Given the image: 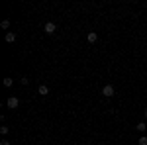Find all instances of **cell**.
Wrapping results in <instances>:
<instances>
[{
    "mask_svg": "<svg viewBox=\"0 0 147 145\" xmlns=\"http://www.w3.org/2000/svg\"><path fill=\"white\" fill-rule=\"evenodd\" d=\"M55 30H57V26H55L53 22H47V24H45V28H43V32H45V34H49V35L55 34Z\"/></svg>",
    "mask_w": 147,
    "mask_h": 145,
    "instance_id": "cell-2",
    "label": "cell"
},
{
    "mask_svg": "<svg viewBox=\"0 0 147 145\" xmlns=\"http://www.w3.org/2000/svg\"><path fill=\"white\" fill-rule=\"evenodd\" d=\"M0 145H12L10 141H6V139H2V141H0Z\"/></svg>",
    "mask_w": 147,
    "mask_h": 145,
    "instance_id": "cell-13",
    "label": "cell"
},
{
    "mask_svg": "<svg viewBox=\"0 0 147 145\" xmlns=\"http://www.w3.org/2000/svg\"><path fill=\"white\" fill-rule=\"evenodd\" d=\"M37 92H39V94H41V96H47V94H49V88H47L45 84H41V86H39V88H37Z\"/></svg>",
    "mask_w": 147,
    "mask_h": 145,
    "instance_id": "cell-6",
    "label": "cell"
},
{
    "mask_svg": "<svg viewBox=\"0 0 147 145\" xmlns=\"http://www.w3.org/2000/svg\"><path fill=\"white\" fill-rule=\"evenodd\" d=\"M20 82H22V84H28V82H30V78L24 77V78H20Z\"/></svg>",
    "mask_w": 147,
    "mask_h": 145,
    "instance_id": "cell-12",
    "label": "cell"
},
{
    "mask_svg": "<svg viewBox=\"0 0 147 145\" xmlns=\"http://www.w3.org/2000/svg\"><path fill=\"white\" fill-rule=\"evenodd\" d=\"M145 129H147V123L145 122H139V123H137V132H141V134H143Z\"/></svg>",
    "mask_w": 147,
    "mask_h": 145,
    "instance_id": "cell-7",
    "label": "cell"
},
{
    "mask_svg": "<svg viewBox=\"0 0 147 145\" xmlns=\"http://www.w3.org/2000/svg\"><path fill=\"white\" fill-rule=\"evenodd\" d=\"M6 104H8V108H12V110H14V108H18V106H20V100H18L16 96H10Z\"/></svg>",
    "mask_w": 147,
    "mask_h": 145,
    "instance_id": "cell-3",
    "label": "cell"
},
{
    "mask_svg": "<svg viewBox=\"0 0 147 145\" xmlns=\"http://www.w3.org/2000/svg\"><path fill=\"white\" fill-rule=\"evenodd\" d=\"M114 92H116V90H114V86H112V84H104V88H102V94H104L106 98L114 96Z\"/></svg>",
    "mask_w": 147,
    "mask_h": 145,
    "instance_id": "cell-1",
    "label": "cell"
},
{
    "mask_svg": "<svg viewBox=\"0 0 147 145\" xmlns=\"http://www.w3.org/2000/svg\"><path fill=\"white\" fill-rule=\"evenodd\" d=\"M86 41H88V43H96V41H98V34H96V32H90V34L86 35Z\"/></svg>",
    "mask_w": 147,
    "mask_h": 145,
    "instance_id": "cell-4",
    "label": "cell"
},
{
    "mask_svg": "<svg viewBox=\"0 0 147 145\" xmlns=\"http://www.w3.org/2000/svg\"><path fill=\"white\" fill-rule=\"evenodd\" d=\"M145 120H147V110H145Z\"/></svg>",
    "mask_w": 147,
    "mask_h": 145,
    "instance_id": "cell-14",
    "label": "cell"
},
{
    "mask_svg": "<svg viewBox=\"0 0 147 145\" xmlns=\"http://www.w3.org/2000/svg\"><path fill=\"white\" fill-rule=\"evenodd\" d=\"M0 134H2V135L8 134V125H2V127H0Z\"/></svg>",
    "mask_w": 147,
    "mask_h": 145,
    "instance_id": "cell-11",
    "label": "cell"
},
{
    "mask_svg": "<svg viewBox=\"0 0 147 145\" xmlns=\"http://www.w3.org/2000/svg\"><path fill=\"white\" fill-rule=\"evenodd\" d=\"M6 41H8V43H14V41H16V34H14V32H8V34H6Z\"/></svg>",
    "mask_w": 147,
    "mask_h": 145,
    "instance_id": "cell-5",
    "label": "cell"
},
{
    "mask_svg": "<svg viewBox=\"0 0 147 145\" xmlns=\"http://www.w3.org/2000/svg\"><path fill=\"white\" fill-rule=\"evenodd\" d=\"M137 143L139 145H147V135H141V137L137 139Z\"/></svg>",
    "mask_w": 147,
    "mask_h": 145,
    "instance_id": "cell-8",
    "label": "cell"
},
{
    "mask_svg": "<svg viewBox=\"0 0 147 145\" xmlns=\"http://www.w3.org/2000/svg\"><path fill=\"white\" fill-rule=\"evenodd\" d=\"M0 26H2V30H8V28H10V22H8V20H2Z\"/></svg>",
    "mask_w": 147,
    "mask_h": 145,
    "instance_id": "cell-10",
    "label": "cell"
},
{
    "mask_svg": "<svg viewBox=\"0 0 147 145\" xmlns=\"http://www.w3.org/2000/svg\"><path fill=\"white\" fill-rule=\"evenodd\" d=\"M12 84H14V78H4V86H8V88H10Z\"/></svg>",
    "mask_w": 147,
    "mask_h": 145,
    "instance_id": "cell-9",
    "label": "cell"
}]
</instances>
